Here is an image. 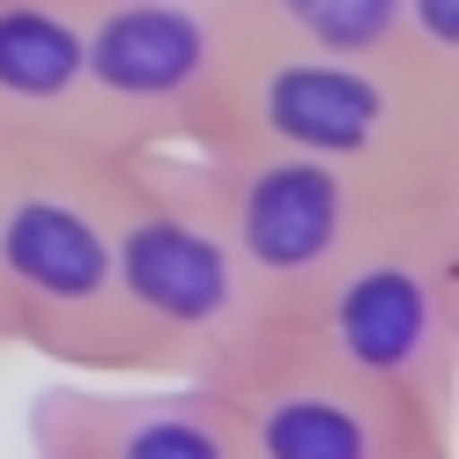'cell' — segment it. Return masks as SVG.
<instances>
[{
    "mask_svg": "<svg viewBox=\"0 0 459 459\" xmlns=\"http://www.w3.org/2000/svg\"><path fill=\"white\" fill-rule=\"evenodd\" d=\"M208 141L290 149L378 186H459V90L415 74L400 52H311L245 38Z\"/></svg>",
    "mask_w": 459,
    "mask_h": 459,
    "instance_id": "cell-1",
    "label": "cell"
},
{
    "mask_svg": "<svg viewBox=\"0 0 459 459\" xmlns=\"http://www.w3.org/2000/svg\"><path fill=\"white\" fill-rule=\"evenodd\" d=\"M111 281L126 326V378H208L260 333V297L186 149L104 156Z\"/></svg>",
    "mask_w": 459,
    "mask_h": 459,
    "instance_id": "cell-2",
    "label": "cell"
},
{
    "mask_svg": "<svg viewBox=\"0 0 459 459\" xmlns=\"http://www.w3.org/2000/svg\"><path fill=\"white\" fill-rule=\"evenodd\" d=\"M297 349L385 385L459 437V186L408 193L274 326Z\"/></svg>",
    "mask_w": 459,
    "mask_h": 459,
    "instance_id": "cell-3",
    "label": "cell"
},
{
    "mask_svg": "<svg viewBox=\"0 0 459 459\" xmlns=\"http://www.w3.org/2000/svg\"><path fill=\"white\" fill-rule=\"evenodd\" d=\"M8 349L74 378H126L104 149L74 134L8 141L0 156V356Z\"/></svg>",
    "mask_w": 459,
    "mask_h": 459,
    "instance_id": "cell-4",
    "label": "cell"
},
{
    "mask_svg": "<svg viewBox=\"0 0 459 459\" xmlns=\"http://www.w3.org/2000/svg\"><path fill=\"white\" fill-rule=\"evenodd\" d=\"M252 22L238 0H97L74 141L104 156L200 149Z\"/></svg>",
    "mask_w": 459,
    "mask_h": 459,
    "instance_id": "cell-5",
    "label": "cell"
},
{
    "mask_svg": "<svg viewBox=\"0 0 459 459\" xmlns=\"http://www.w3.org/2000/svg\"><path fill=\"white\" fill-rule=\"evenodd\" d=\"M200 186H208L215 215L238 245V267L260 297V319L274 326L281 311H297L311 290L326 281V267L349 245H363L408 193L429 186H378L356 178L341 163H311L290 149H252V141H208V149H186Z\"/></svg>",
    "mask_w": 459,
    "mask_h": 459,
    "instance_id": "cell-6",
    "label": "cell"
},
{
    "mask_svg": "<svg viewBox=\"0 0 459 459\" xmlns=\"http://www.w3.org/2000/svg\"><path fill=\"white\" fill-rule=\"evenodd\" d=\"M200 385L230 408L252 459H459V437L437 429L415 400L281 333H252Z\"/></svg>",
    "mask_w": 459,
    "mask_h": 459,
    "instance_id": "cell-7",
    "label": "cell"
},
{
    "mask_svg": "<svg viewBox=\"0 0 459 459\" xmlns=\"http://www.w3.org/2000/svg\"><path fill=\"white\" fill-rule=\"evenodd\" d=\"M149 393L45 385L30 400V459H252L230 408L200 378H141Z\"/></svg>",
    "mask_w": 459,
    "mask_h": 459,
    "instance_id": "cell-8",
    "label": "cell"
},
{
    "mask_svg": "<svg viewBox=\"0 0 459 459\" xmlns=\"http://www.w3.org/2000/svg\"><path fill=\"white\" fill-rule=\"evenodd\" d=\"M97 0H0V134H74L82 45Z\"/></svg>",
    "mask_w": 459,
    "mask_h": 459,
    "instance_id": "cell-9",
    "label": "cell"
},
{
    "mask_svg": "<svg viewBox=\"0 0 459 459\" xmlns=\"http://www.w3.org/2000/svg\"><path fill=\"white\" fill-rule=\"evenodd\" d=\"M252 38L311 52H393V0H238Z\"/></svg>",
    "mask_w": 459,
    "mask_h": 459,
    "instance_id": "cell-10",
    "label": "cell"
},
{
    "mask_svg": "<svg viewBox=\"0 0 459 459\" xmlns=\"http://www.w3.org/2000/svg\"><path fill=\"white\" fill-rule=\"evenodd\" d=\"M393 52L415 74L459 90V0H393Z\"/></svg>",
    "mask_w": 459,
    "mask_h": 459,
    "instance_id": "cell-11",
    "label": "cell"
},
{
    "mask_svg": "<svg viewBox=\"0 0 459 459\" xmlns=\"http://www.w3.org/2000/svg\"><path fill=\"white\" fill-rule=\"evenodd\" d=\"M0 156H8V134H0Z\"/></svg>",
    "mask_w": 459,
    "mask_h": 459,
    "instance_id": "cell-12",
    "label": "cell"
}]
</instances>
